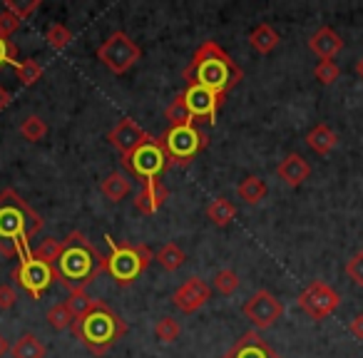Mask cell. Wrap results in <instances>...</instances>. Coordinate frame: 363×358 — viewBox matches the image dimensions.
Here are the masks:
<instances>
[{
	"label": "cell",
	"instance_id": "6da1fadb",
	"mask_svg": "<svg viewBox=\"0 0 363 358\" xmlns=\"http://www.w3.org/2000/svg\"><path fill=\"white\" fill-rule=\"evenodd\" d=\"M43 229V219L13 187L0 192V254L30 257V242Z\"/></svg>",
	"mask_w": 363,
	"mask_h": 358
},
{
	"label": "cell",
	"instance_id": "7a4b0ae2",
	"mask_svg": "<svg viewBox=\"0 0 363 358\" xmlns=\"http://www.w3.org/2000/svg\"><path fill=\"white\" fill-rule=\"evenodd\" d=\"M244 77L242 67L232 60L227 50L219 43L207 40L197 47L192 55V62L184 70V80L187 85H199L204 90L214 92L217 97H227V92Z\"/></svg>",
	"mask_w": 363,
	"mask_h": 358
},
{
	"label": "cell",
	"instance_id": "3957f363",
	"mask_svg": "<svg viewBox=\"0 0 363 358\" xmlns=\"http://www.w3.org/2000/svg\"><path fill=\"white\" fill-rule=\"evenodd\" d=\"M107 257H102L95 244L82 232H70L62 239V252L55 262L57 281L67 291H85L102 272H105Z\"/></svg>",
	"mask_w": 363,
	"mask_h": 358
},
{
	"label": "cell",
	"instance_id": "277c9868",
	"mask_svg": "<svg viewBox=\"0 0 363 358\" xmlns=\"http://www.w3.org/2000/svg\"><path fill=\"white\" fill-rule=\"evenodd\" d=\"M72 333L80 343H85L95 356L107 353L122 336L127 333V323L107 306L105 301H97L87 316L77 318L72 323Z\"/></svg>",
	"mask_w": 363,
	"mask_h": 358
},
{
	"label": "cell",
	"instance_id": "5b68a950",
	"mask_svg": "<svg viewBox=\"0 0 363 358\" xmlns=\"http://www.w3.org/2000/svg\"><path fill=\"white\" fill-rule=\"evenodd\" d=\"M110 244V257H107L105 272H110V276L115 279L120 286H130L137 281L142 272L150 269V264L155 262V254L150 252L147 244H132V242H117L112 237H105Z\"/></svg>",
	"mask_w": 363,
	"mask_h": 358
},
{
	"label": "cell",
	"instance_id": "8992f818",
	"mask_svg": "<svg viewBox=\"0 0 363 358\" xmlns=\"http://www.w3.org/2000/svg\"><path fill=\"white\" fill-rule=\"evenodd\" d=\"M140 57H142L140 45H137L135 40H130V35H125V33H120V30L112 33V35L97 47V60L110 72H115V75L127 72Z\"/></svg>",
	"mask_w": 363,
	"mask_h": 358
},
{
	"label": "cell",
	"instance_id": "52a82bcc",
	"mask_svg": "<svg viewBox=\"0 0 363 358\" xmlns=\"http://www.w3.org/2000/svg\"><path fill=\"white\" fill-rule=\"evenodd\" d=\"M127 164V169L135 177H140V182H147V179H160V174L172 164L169 155H167L162 140H152L147 145L137 147L130 157L122 160Z\"/></svg>",
	"mask_w": 363,
	"mask_h": 358
},
{
	"label": "cell",
	"instance_id": "ba28073f",
	"mask_svg": "<svg viewBox=\"0 0 363 358\" xmlns=\"http://www.w3.org/2000/svg\"><path fill=\"white\" fill-rule=\"evenodd\" d=\"M13 279H16L18 286L26 289L33 298H40L43 293L52 286V281L57 279V274H55V267L40 262V259L28 257V259H21L18 269L13 272Z\"/></svg>",
	"mask_w": 363,
	"mask_h": 358
},
{
	"label": "cell",
	"instance_id": "9c48e42d",
	"mask_svg": "<svg viewBox=\"0 0 363 358\" xmlns=\"http://www.w3.org/2000/svg\"><path fill=\"white\" fill-rule=\"evenodd\" d=\"M338 303H341L338 291L323 281H311L301 293H298V308L306 311L313 321L328 318L338 308Z\"/></svg>",
	"mask_w": 363,
	"mask_h": 358
},
{
	"label": "cell",
	"instance_id": "30bf717a",
	"mask_svg": "<svg viewBox=\"0 0 363 358\" xmlns=\"http://www.w3.org/2000/svg\"><path fill=\"white\" fill-rule=\"evenodd\" d=\"M162 145H164V150L172 162H187L207 145V137L199 135L194 125L172 127V130L164 135V140H162Z\"/></svg>",
	"mask_w": 363,
	"mask_h": 358
},
{
	"label": "cell",
	"instance_id": "8fae6325",
	"mask_svg": "<svg viewBox=\"0 0 363 358\" xmlns=\"http://www.w3.org/2000/svg\"><path fill=\"white\" fill-rule=\"evenodd\" d=\"M284 303L272 291H257L244 303V316L254 323V328H272L281 318Z\"/></svg>",
	"mask_w": 363,
	"mask_h": 358
},
{
	"label": "cell",
	"instance_id": "7c38bea8",
	"mask_svg": "<svg viewBox=\"0 0 363 358\" xmlns=\"http://www.w3.org/2000/svg\"><path fill=\"white\" fill-rule=\"evenodd\" d=\"M107 140H110V145L115 147V150L122 155V160H125V157H130L137 147L147 145V142H152L155 137H152L150 132L142 130L135 120H130V117H122V120L117 122L110 132H107Z\"/></svg>",
	"mask_w": 363,
	"mask_h": 358
},
{
	"label": "cell",
	"instance_id": "4fadbf2b",
	"mask_svg": "<svg viewBox=\"0 0 363 358\" xmlns=\"http://www.w3.org/2000/svg\"><path fill=\"white\" fill-rule=\"evenodd\" d=\"M209 298H212V286H209L204 279L192 276L177 289L174 296H172V303H174L182 313H194L197 308H202Z\"/></svg>",
	"mask_w": 363,
	"mask_h": 358
},
{
	"label": "cell",
	"instance_id": "5bb4252c",
	"mask_svg": "<svg viewBox=\"0 0 363 358\" xmlns=\"http://www.w3.org/2000/svg\"><path fill=\"white\" fill-rule=\"evenodd\" d=\"M184 100H187V107H189V112H192L194 120L202 117V120H209V122L217 120V110L224 102L222 97H217L214 92L204 90V87H199V85H187Z\"/></svg>",
	"mask_w": 363,
	"mask_h": 358
},
{
	"label": "cell",
	"instance_id": "9a60e30c",
	"mask_svg": "<svg viewBox=\"0 0 363 358\" xmlns=\"http://www.w3.org/2000/svg\"><path fill=\"white\" fill-rule=\"evenodd\" d=\"M232 358H279V353L259 336L257 331H247L232 346Z\"/></svg>",
	"mask_w": 363,
	"mask_h": 358
},
{
	"label": "cell",
	"instance_id": "2e32d148",
	"mask_svg": "<svg viewBox=\"0 0 363 358\" xmlns=\"http://www.w3.org/2000/svg\"><path fill=\"white\" fill-rule=\"evenodd\" d=\"M277 174L281 182L289 184V187H301L308 177H311V164H308L301 155L291 152V155L284 157L281 164L277 167Z\"/></svg>",
	"mask_w": 363,
	"mask_h": 358
},
{
	"label": "cell",
	"instance_id": "e0dca14e",
	"mask_svg": "<svg viewBox=\"0 0 363 358\" xmlns=\"http://www.w3.org/2000/svg\"><path fill=\"white\" fill-rule=\"evenodd\" d=\"M308 47L318 60H331L343 50V40L333 28H318L311 38H308Z\"/></svg>",
	"mask_w": 363,
	"mask_h": 358
},
{
	"label": "cell",
	"instance_id": "ac0fdd59",
	"mask_svg": "<svg viewBox=\"0 0 363 358\" xmlns=\"http://www.w3.org/2000/svg\"><path fill=\"white\" fill-rule=\"evenodd\" d=\"M167 199V187L160 182V179H147V182H142L140 192H137L135 197V207L137 212L142 214H155L157 209L164 204Z\"/></svg>",
	"mask_w": 363,
	"mask_h": 358
},
{
	"label": "cell",
	"instance_id": "d6986e66",
	"mask_svg": "<svg viewBox=\"0 0 363 358\" xmlns=\"http://www.w3.org/2000/svg\"><path fill=\"white\" fill-rule=\"evenodd\" d=\"M306 145L311 147V150L316 152V155L326 157V155H331V152L336 150L338 137H336V132H333L331 127L326 125V122H321V125H316L306 135Z\"/></svg>",
	"mask_w": 363,
	"mask_h": 358
},
{
	"label": "cell",
	"instance_id": "ffe728a7",
	"mask_svg": "<svg viewBox=\"0 0 363 358\" xmlns=\"http://www.w3.org/2000/svg\"><path fill=\"white\" fill-rule=\"evenodd\" d=\"M11 353H13V358H45L48 348L35 333H23L11 346Z\"/></svg>",
	"mask_w": 363,
	"mask_h": 358
},
{
	"label": "cell",
	"instance_id": "44dd1931",
	"mask_svg": "<svg viewBox=\"0 0 363 358\" xmlns=\"http://www.w3.org/2000/svg\"><path fill=\"white\" fill-rule=\"evenodd\" d=\"M100 189L110 202H122V199L132 192V184L122 172H112V174H107L105 179H102Z\"/></svg>",
	"mask_w": 363,
	"mask_h": 358
},
{
	"label": "cell",
	"instance_id": "7402d4cb",
	"mask_svg": "<svg viewBox=\"0 0 363 358\" xmlns=\"http://www.w3.org/2000/svg\"><path fill=\"white\" fill-rule=\"evenodd\" d=\"M279 40H281V35H279L277 30H274L272 26H257L252 30V35H249V43H252V47L257 52H262V55H269V52L274 50V47L279 45Z\"/></svg>",
	"mask_w": 363,
	"mask_h": 358
},
{
	"label": "cell",
	"instance_id": "603a6c76",
	"mask_svg": "<svg viewBox=\"0 0 363 358\" xmlns=\"http://www.w3.org/2000/svg\"><path fill=\"white\" fill-rule=\"evenodd\" d=\"M237 194L244 199L247 204H259L262 199H267V194H269V187H267V182L264 179H259V177H247L242 184L237 187Z\"/></svg>",
	"mask_w": 363,
	"mask_h": 358
},
{
	"label": "cell",
	"instance_id": "cb8c5ba5",
	"mask_svg": "<svg viewBox=\"0 0 363 358\" xmlns=\"http://www.w3.org/2000/svg\"><path fill=\"white\" fill-rule=\"evenodd\" d=\"M155 262L160 264V267L164 269V272H177V269H179L182 264L187 262V254L182 252V249L177 247L174 242H169V244H164L162 249H157Z\"/></svg>",
	"mask_w": 363,
	"mask_h": 358
},
{
	"label": "cell",
	"instance_id": "d4e9b609",
	"mask_svg": "<svg viewBox=\"0 0 363 358\" xmlns=\"http://www.w3.org/2000/svg\"><path fill=\"white\" fill-rule=\"evenodd\" d=\"M234 217H237V207H234L229 199L219 197V199H214V202H209L207 219L212 224H217V227H227V224H232Z\"/></svg>",
	"mask_w": 363,
	"mask_h": 358
},
{
	"label": "cell",
	"instance_id": "484cf974",
	"mask_svg": "<svg viewBox=\"0 0 363 358\" xmlns=\"http://www.w3.org/2000/svg\"><path fill=\"white\" fill-rule=\"evenodd\" d=\"M167 120H169L172 127H189V125H194V117H192V112H189V107H187L184 92H179V95H177L174 100L169 102V107H167Z\"/></svg>",
	"mask_w": 363,
	"mask_h": 358
},
{
	"label": "cell",
	"instance_id": "4316f807",
	"mask_svg": "<svg viewBox=\"0 0 363 358\" xmlns=\"http://www.w3.org/2000/svg\"><path fill=\"white\" fill-rule=\"evenodd\" d=\"M65 306L70 308V313H72V318H82V316H87V313L92 311V308L97 306V298H92V296H87L85 291H72L70 293V298L65 301Z\"/></svg>",
	"mask_w": 363,
	"mask_h": 358
},
{
	"label": "cell",
	"instance_id": "83f0119b",
	"mask_svg": "<svg viewBox=\"0 0 363 358\" xmlns=\"http://www.w3.org/2000/svg\"><path fill=\"white\" fill-rule=\"evenodd\" d=\"M13 67H16L18 80H21L26 87L35 85V82L43 77V67H40V62H38V60H16V62H13Z\"/></svg>",
	"mask_w": 363,
	"mask_h": 358
},
{
	"label": "cell",
	"instance_id": "f1b7e54d",
	"mask_svg": "<svg viewBox=\"0 0 363 358\" xmlns=\"http://www.w3.org/2000/svg\"><path fill=\"white\" fill-rule=\"evenodd\" d=\"M60 252H62V242H60V239H52L50 237V239H43V244L38 249H33L30 257L33 259H40V262L50 264V267H55Z\"/></svg>",
	"mask_w": 363,
	"mask_h": 358
},
{
	"label": "cell",
	"instance_id": "f546056e",
	"mask_svg": "<svg viewBox=\"0 0 363 358\" xmlns=\"http://www.w3.org/2000/svg\"><path fill=\"white\" fill-rule=\"evenodd\" d=\"M214 291H219L222 296H232L239 289V274L234 269H222V272L214 274Z\"/></svg>",
	"mask_w": 363,
	"mask_h": 358
},
{
	"label": "cell",
	"instance_id": "4dcf8cb0",
	"mask_svg": "<svg viewBox=\"0 0 363 358\" xmlns=\"http://www.w3.org/2000/svg\"><path fill=\"white\" fill-rule=\"evenodd\" d=\"M21 135L26 137L28 142H40L43 137L48 135V125H45V122H43V117L30 115V117H26V120H23V125H21Z\"/></svg>",
	"mask_w": 363,
	"mask_h": 358
},
{
	"label": "cell",
	"instance_id": "1f68e13d",
	"mask_svg": "<svg viewBox=\"0 0 363 358\" xmlns=\"http://www.w3.org/2000/svg\"><path fill=\"white\" fill-rule=\"evenodd\" d=\"M179 323L174 321L172 316H162L160 321L155 323V336L160 338L162 343H174L179 338Z\"/></svg>",
	"mask_w": 363,
	"mask_h": 358
},
{
	"label": "cell",
	"instance_id": "d6a6232c",
	"mask_svg": "<svg viewBox=\"0 0 363 358\" xmlns=\"http://www.w3.org/2000/svg\"><path fill=\"white\" fill-rule=\"evenodd\" d=\"M45 40H48V45H50L52 50H62V47H67L72 43V33L67 30L62 23H52V26L48 28Z\"/></svg>",
	"mask_w": 363,
	"mask_h": 358
},
{
	"label": "cell",
	"instance_id": "836d02e7",
	"mask_svg": "<svg viewBox=\"0 0 363 358\" xmlns=\"http://www.w3.org/2000/svg\"><path fill=\"white\" fill-rule=\"evenodd\" d=\"M48 321H50L52 328H57V331H62V328H72V323H75V318H72L70 308L65 306V303H55V306L48 311Z\"/></svg>",
	"mask_w": 363,
	"mask_h": 358
},
{
	"label": "cell",
	"instance_id": "e575fe53",
	"mask_svg": "<svg viewBox=\"0 0 363 358\" xmlns=\"http://www.w3.org/2000/svg\"><path fill=\"white\" fill-rule=\"evenodd\" d=\"M40 8V0H30V3H18V0H6V11L11 13V16H16L18 21H28V18L33 16V13Z\"/></svg>",
	"mask_w": 363,
	"mask_h": 358
},
{
	"label": "cell",
	"instance_id": "d590c367",
	"mask_svg": "<svg viewBox=\"0 0 363 358\" xmlns=\"http://www.w3.org/2000/svg\"><path fill=\"white\" fill-rule=\"evenodd\" d=\"M313 75H316V80L321 85H333L338 80V75H341V70H338V65L333 60H321L316 65V70H313Z\"/></svg>",
	"mask_w": 363,
	"mask_h": 358
},
{
	"label": "cell",
	"instance_id": "8d00e7d4",
	"mask_svg": "<svg viewBox=\"0 0 363 358\" xmlns=\"http://www.w3.org/2000/svg\"><path fill=\"white\" fill-rule=\"evenodd\" d=\"M346 274L356 286H363V252H358L356 257L348 259L346 264Z\"/></svg>",
	"mask_w": 363,
	"mask_h": 358
},
{
	"label": "cell",
	"instance_id": "74e56055",
	"mask_svg": "<svg viewBox=\"0 0 363 358\" xmlns=\"http://www.w3.org/2000/svg\"><path fill=\"white\" fill-rule=\"evenodd\" d=\"M21 28V21H18L16 16H11L8 11L0 13V38H6V40H11L13 33Z\"/></svg>",
	"mask_w": 363,
	"mask_h": 358
},
{
	"label": "cell",
	"instance_id": "f35d334b",
	"mask_svg": "<svg viewBox=\"0 0 363 358\" xmlns=\"http://www.w3.org/2000/svg\"><path fill=\"white\" fill-rule=\"evenodd\" d=\"M18 55V47L13 40H6V38H0V67L3 65H13Z\"/></svg>",
	"mask_w": 363,
	"mask_h": 358
},
{
	"label": "cell",
	"instance_id": "ab89813d",
	"mask_svg": "<svg viewBox=\"0 0 363 358\" xmlns=\"http://www.w3.org/2000/svg\"><path fill=\"white\" fill-rule=\"evenodd\" d=\"M16 301H18V291L11 284H3V286H0V308L8 311V308L16 306Z\"/></svg>",
	"mask_w": 363,
	"mask_h": 358
},
{
	"label": "cell",
	"instance_id": "60d3db41",
	"mask_svg": "<svg viewBox=\"0 0 363 358\" xmlns=\"http://www.w3.org/2000/svg\"><path fill=\"white\" fill-rule=\"evenodd\" d=\"M348 328H351V333H353V336H356V338H361V341H363V313H358V316L353 318L351 323H348Z\"/></svg>",
	"mask_w": 363,
	"mask_h": 358
},
{
	"label": "cell",
	"instance_id": "b9f144b4",
	"mask_svg": "<svg viewBox=\"0 0 363 358\" xmlns=\"http://www.w3.org/2000/svg\"><path fill=\"white\" fill-rule=\"evenodd\" d=\"M8 105H11V92H8V90H6V87L0 85V112L6 110V107H8Z\"/></svg>",
	"mask_w": 363,
	"mask_h": 358
},
{
	"label": "cell",
	"instance_id": "7bdbcfd3",
	"mask_svg": "<svg viewBox=\"0 0 363 358\" xmlns=\"http://www.w3.org/2000/svg\"><path fill=\"white\" fill-rule=\"evenodd\" d=\"M11 351V343L6 341V336L0 333V358H6V353Z\"/></svg>",
	"mask_w": 363,
	"mask_h": 358
},
{
	"label": "cell",
	"instance_id": "ee69618b",
	"mask_svg": "<svg viewBox=\"0 0 363 358\" xmlns=\"http://www.w3.org/2000/svg\"><path fill=\"white\" fill-rule=\"evenodd\" d=\"M353 70H356V75H358V77H361V80H363V57H361V60L356 62V67H353Z\"/></svg>",
	"mask_w": 363,
	"mask_h": 358
},
{
	"label": "cell",
	"instance_id": "f6af8a7d",
	"mask_svg": "<svg viewBox=\"0 0 363 358\" xmlns=\"http://www.w3.org/2000/svg\"><path fill=\"white\" fill-rule=\"evenodd\" d=\"M224 358H232V353H227V356H224Z\"/></svg>",
	"mask_w": 363,
	"mask_h": 358
}]
</instances>
